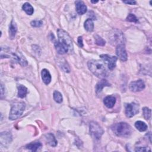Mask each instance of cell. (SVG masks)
<instances>
[{
    "mask_svg": "<svg viewBox=\"0 0 152 152\" xmlns=\"http://www.w3.org/2000/svg\"><path fill=\"white\" fill-rule=\"evenodd\" d=\"M142 112H143V116L144 118L146 120H148L150 117H151V110L148 107H145L142 109Z\"/></svg>",
    "mask_w": 152,
    "mask_h": 152,
    "instance_id": "484cf974",
    "label": "cell"
},
{
    "mask_svg": "<svg viewBox=\"0 0 152 152\" xmlns=\"http://www.w3.org/2000/svg\"><path fill=\"white\" fill-rule=\"evenodd\" d=\"M129 89L134 92L140 91L145 88V84L141 80L132 81L129 86Z\"/></svg>",
    "mask_w": 152,
    "mask_h": 152,
    "instance_id": "9c48e42d",
    "label": "cell"
},
{
    "mask_svg": "<svg viewBox=\"0 0 152 152\" xmlns=\"http://www.w3.org/2000/svg\"><path fill=\"white\" fill-rule=\"evenodd\" d=\"M124 3H125L126 4H129V5H135L136 4L137 2L135 1H123Z\"/></svg>",
    "mask_w": 152,
    "mask_h": 152,
    "instance_id": "1f68e13d",
    "label": "cell"
},
{
    "mask_svg": "<svg viewBox=\"0 0 152 152\" xmlns=\"http://www.w3.org/2000/svg\"><path fill=\"white\" fill-rule=\"evenodd\" d=\"M76 11L78 14L82 15L87 12V6L81 1H76L75 2Z\"/></svg>",
    "mask_w": 152,
    "mask_h": 152,
    "instance_id": "7c38bea8",
    "label": "cell"
},
{
    "mask_svg": "<svg viewBox=\"0 0 152 152\" xmlns=\"http://www.w3.org/2000/svg\"><path fill=\"white\" fill-rule=\"evenodd\" d=\"M55 47L57 52L61 55L65 54L67 53L68 51H69V49L66 46H65L64 44H62L58 40L55 42Z\"/></svg>",
    "mask_w": 152,
    "mask_h": 152,
    "instance_id": "4fadbf2b",
    "label": "cell"
},
{
    "mask_svg": "<svg viewBox=\"0 0 152 152\" xmlns=\"http://www.w3.org/2000/svg\"><path fill=\"white\" fill-rule=\"evenodd\" d=\"M12 56L21 65L25 66L27 65V60L21 53H12Z\"/></svg>",
    "mask_w": 152,
    "mask_h": 152,
    "instance_id": "5bb4252c",
    "label": "cell"
},
{
    "mask_svg": "<svg viewBox=\"0 0 152 152\" xmlns=\"http://www.w3.org/2000/svg\"><path fill=\"white\" fill-rule=\"evenodd\" d=\"M94 40H95V43L99 46H104L105 45V43H106L105 40L99 35L96 34L94 36Z\"/></svg>",
    "mask_w": 152,
    "mask_h": 152,
    "instance_id": "4316f807",
    "label": "cell"
},
{
    "mask_svg": "<svg viewBox=\"0 0 152 152\" xmlns=\"http://www.w3.org/2000/svg\"><path fill=\"white\" fill-rule=\"evenodd\" d=\"M57 33L58 36V41L66 46L69 49L70 52H72L73 45L69 35L65 31L62 29H58Z\"/></svg>",
    "mask_w": 152,
    "mask_h": 152,
    "instance_id": "277c9868",
    "label": "cell"
},
{
    "mask_svg": "<svg viewBox=\"0 0 152 152\" xmlns=\"http://www.w3.org/2000/svg\"><path fill=\"white\" fill-rule=\"evenodd\" d=\"M1 96H3V93H4V87H3V85H2V84H1Z\"/></svg>",
    "mask_w": 152,
    "mask_h": 152,
    "instance_id": "d6a6232c",
    "label": "cell"
},
{
    "mask_svg": "<svg viewBox=\"0 0 152 152\" xmlns=\"http://www.w3.org/2000/svg\"><path fill=\"white\" fill-rule=\"evenodd\" d=\"M26 104L23 102H15L12 104L11 110L9 115V119L10 120H15L20 117L24 109Z\"/></svg>",
    "mask_w": 152,
    "mask_h": 152,
    "instance_id": "3957f363",
    "label": "cell"
},
{
    "mask_svg": "<svg viewBox=\"0 0 152 152\" xmlns=\"http://www.w3.org/2000/svg\"><path fill=\"white\" fill-rule=\"evenodd\" d=\"M110 84L106 80L104 79H102L101 81H100L99 82H98L97 83V84L96 85V92L97 94L100 93L102 89L106 86H110Z\"/></svg>",
    "mask_w": 152,
    "mask_h": 152,
    "instance_id": "2e32d148",
    "label": "cell"
},
{
    "mask_svg": "<svg viewBox=\"0 0 152 152\" xmlns=\"http://www.w3.org/2000/svg\"><path fill=\"white\" fill-rule=\"evenodd\" d=\"M124 35L122 33L117 29L112 30L109 33V40L113 45L124 44Z\"/></svg>",
    "mask_w": 152,
    "mask_h": 152,
    "instance_id": "5b68a950",
    "label": "cell"
},
{
    "mask_svg": "<svg viewBox=\"0 0 152 152\" xmlns=\"http://www.w3.org/2000/svg\"><path fill=\"white\" fill-rule=\"evenodd\" d=\"M89 126L91 136L96 140H99L104 132L102 128L95 122H90Z\"/></svg>",
    "mask_w": 152,
    "mask_h": 152,
    "instance_id": "8992f818",
    "label": "cell"
},
{
    "mask_svg": "<svg viewBox=\"0 0 152 152\" xmlns=\"http://www.w3.org/2000/svg\"><path fill=\"white\" fill-rule=\"evenodd\" d=\"M139 112V106L138 104L132 102L125 104V115L128 118H131Z\"/></svg>",
    "mask_w": 152,
    "mask_h": 152,
    "instance_id": "ba28073f",
    "label": "cell"
},
{
    "mask_svg": "<svg viewBox=\"0 0 152 152\" xmlns=\"http://www.w3.org/2000/svg\"><path fill=\"white\" fill-rule=\"evenodd\" d=\"M41 75L43 83L46 85L49 84L51 81V75L49 71L46 69H42L41 71Z\"/></svg>",
    "mask_w": 152,
    "mask_h": 152,
    "instance_id": "ac0fdd59",
    "label": "cell"
},
{
    "mask_svg": "<svg viewBox=\"0 0 152 152\" xmlns=\"http://www.w3.org/2000/svg\"><path fill=\"white\" fill-rule=\"evenodd\" d=\"M30 24L32 27H39L40 26H42L43 24V22L42 20H33L32 21H31Z\"/></svg>",
    "mask_w": 152,
    "mask_h": 152,
    "instance_id": "f1b7e54d",
    "label": "cell"
},
{
    "mask_svg": "<svg viewBox=\"0 0 152 152\" xmlns=\"http://www.w3.org/2000/svg\"><path fill=\"white\" fill-rule=\"evenodd\" d=\"M100 57L107 65L109 69L112 70L115 68L116 62L117 61V58L116 56H110L107 54H102L100 55Z\"/></svg>",
    "mask_w": 152,
    "mask_h": 152,
    "instance_id": "52a82bcc",
    "label": "cell"
},
{
    "mask_svg": "<svg viewBox=\"0 0 152 152\" xmlns=\"http://www.w3.org/2000/svg\"><path fill=\"white\" fill-rule=\"evenodd\" d=\"M112 130L118 137H128L132 133L131 126L126 122H119L112 126Z\"/></svg>",
    "mask_w": 152,
    "mask_h": 152,
    "instance_id": "6da1fadb",
    "label": "cell"
},
{
    "mask_svg": "<svg viewBox=\"0 0 152 152\" xmlns=\"http://www.w3.org/2000/svg\"><path fill=\"white\" fill-rule=\"evenodd\" d=\"M84 28L88 31H92L94 29V24L91 18H88L84 22Z\"/></svg>",
    "mask_w": 152,
    "mask_h": 152,
    "instance_id": "cb8c5ba5",
    "label": "cell"
},
{
    "mask_svg": "<svg viewBox=\"0 0 152 152\" xmlns=\"http://www.w3.org/2000/svg\"><path fill=\"white\" fill-rule=\"evenodd\" d=\"M135 126L138 130H139L141 132L145 131L147 129V125H146V124L141 121H137L135 123Z\"/></svg>",
    "mask_w": 152,
    "mask_h": 152,
    "instance_id": "7402d4cb",
    "label": "cell"
},
{
    "mask_svg": "<svg viewBox=\"0 0 152 152\" xmlns=\"http://www.w3.org/2000/svg\"><path fill=\"white\" fill-rule=\"evenodd\" d=\"M116 102V98L113 96H107L104 97L103 103L104 105L108 108H112L114 106Z\"/></svg>",
    "mask_w": 152,
    "mask_h": 152,
    "instance_id": "9a60e30c",
    "label": "cell"
},
{
    "mask_svg": "<svg viewBox=\"0 0 152 152\" xmlns=\"http://www.w3.org/2000/svg\"><path fill=\"white\" fill-rule=\"evenodd\" d=\"M88 67L90 71L98 77H103L106 75L107 72L104 66L99 61H89L88 62Z\"/></svg>",
    "mask_w": 152,
    "mask_h": 152,
    "instance_id": "7a4b0ae2",
    "label": "cell"
},
{
    "mask_svg": "<svg viewBox=\"0 0 152 152\" xmlns=\"http://www.w3.org/2000/svg\"><path fill=\"white\" fill-rule=\"evenodd\" d=\"M116 53L118 57L122 61H126L128 58L127 53L125 50L124 44L118 45L116 46Z\"/></svg>",
    "mask_w": 152,
    "mask_h": 152,
    "instance_id": "30bf717a",
    "label": "cell"
},
{
    "mask_svg": "<svg viewBox=\"0 0 152 152\" xmlns=\"http://www.w3.org/2000/svg\"><path fill=\"white\" fill-rule=\"evenodd\" d=\"M135 151H141V152H144V151H151V150L148 148V147H136Z\"/></svg>",
    "mask_w": 152,
    "mask_h": 152,
    "instance_id": "f546056e",
    "label": "cell"
},
{
    "mask_svg": "<svg viewBox=\"0 0 152 152\" xmlns=\"http://www.w3.org/2000/svg\"><path fill=\"white\" fill-rule=\"evenodd\" d=\"M53 99L55 101L58 103H61L62 102V96L61 93L58 91H55L53 92Z\"/></svg>",
    "mask_w": 152,
    "mask_h": 152,
    "instance_id": "d4e9b609",
    "label": "cell"
},
{
    "mask_svg": "<svg viewBox=\"0 0 152 152\" xmlns=\"http://www.w3.org/2000/svg\"><path fill=\"white\" fill-rule=\"evenodd\" d=\"M126 21L136 23L138 22V19L133 14H129L126 17Z\"/></svg>",
    "mask_w": 152,
    "mask_h": 152,
    "instance_id": "83f0119b",
    "label": "cell"
},
{
    "mask_svg": "<svg viewBox=\"0 0 152 152\" xmlns=\"http://www.w3.org/2000/svg\"><path fill=\"white\" fill-rule=\"evenodd\" d=\"M98 1H91V2L92 3H94V4H96V3H97Z\"/></svg>",
    "mask_w": 152,
    "mask_h": 152,
    "instance_id": "836d02e7",
    "label": "cell"
},
{
    "mask_svg": "<svg viewBox=\"0 0 152 152\" xmlns=\"http://www.w3.org/2000/svg\"><path fill=\"white\" fill-rule=\"evenodd\" d=\"M22 8L28 15H32L33 14L34 9L28 2L24 3L22 7Z\"/></svg>",
    "mask_w": 152,
    "mask_h": 152,
    "instance_id": "603a6c76",
    "label": "cell"
},
{
    "mask_svg": "<svg viewBox=\"0 0 152 152\" xmlns=\"http://www.w3.org/2000/svg\"><path fill=\"white\" fill-rule=\"evenodd\" d=\"M1 145L2 146H6L9 144L11 141V135L9 132H4L1 133L0 136Z\"/></svg>",
    "mask_w": 152,
    "mask_h": 152,
    "instance_id": "8fae6325",
    "label": "cell"
},
{
    "mask_svg": "<svg viewBox=\"0 0 152 152\" xmlns=\"http://www.w3.org/2000/svg\"><path fill=\"white\" fill-rule=\"evenodd\" d=\"M17 31V27L15 22L14 20H12L9 26V36L11 39H13Z\"/></svg>",
    "mask_w": 152,
    "mask_h": 152,
    "instance_id": "e0dca14e",
    "label": "cell"
},
{
    "mask_svg": "<svg viewBox=\"0 0 152 152\" xmlns=\"http://www.w3.org/2000/svg\"><path fill=\"white\" fill-rule=\"evenodd\" d=\"M45 138L48 142L52 147H55L57 145V141L54 135L51 133H48L45 135Z\"/></svg>",
    "mask_w": 152,
    "mask_h": 152,
    "instance_id": "ffe728a7",
    "label": "cell"
},
{
    "mask_svg": "<svg viewBox=\"0 0 152 152\" xmlns=\"http://www.w3.org/2000/svg\"><path fill=\"white\" fill-rule=\"evenodd\" d=\"M42 146L41 142L39 141L36 142H32L26 145V148L32 151H36L39 148H40Z\"/></svg>",
    "mask_w": 152,
    "mask_h": 152,
    "instance_id": "d6986e66",
    "label": "cell"
},
{
    "mask_svg": "<svg viewBox=\"0 0 152 152\" xmlns=\"http://www.w3.org/2000/svg\"><path fill=\"white\" fill-rule=\"evenodd\" d=\"M27 94V88L23 86L19 85L18 86V96L20 98L24 97Z\"/></svg>",
    "mask_w": 152,
    "mask_h": 152,
    "instance_id": "44dd1931",
    "label": "cell"
},
{
    "mask_svg": "<svg viewBox=\"0 0 152 152\" xmlns=\"http://www.w3.org/2000/svg\"><path fill=\"white\" fill-rule=\"evenodd\" d=\"M78 45L80 47L82 48L83 46V39H82V37L80 36L78 37Z\"/></svg>",
    "mask_w": 152,
    "mask_h": 152,
    "instance_id": "4dcf8cb0",
    "label": "cell"
}]
</instances>
